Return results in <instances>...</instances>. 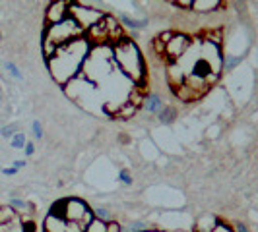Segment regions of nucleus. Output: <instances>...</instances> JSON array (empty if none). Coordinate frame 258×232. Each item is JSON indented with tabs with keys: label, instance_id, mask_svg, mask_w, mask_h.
Wrapping results in <instances>:
<instances>
[{
	"label": "nucleus",
	"instance_id": "f257e3e1",
	"mask_svg": "<svg viewBox=\"0 0 258 232\" xmlns=\"http://www.w3.org/2000/svg\"><path fill=\"white\" fill-rule=\"evenodd\" d=\"M90 51V41L84 35V37L74 39L72 43H68V45L52 52V56L47 58V62H49L51 74L56 79V83L66 87L78 76V72L84 68V62H86Z\"/></svg>",
	"mask_w": 258,
	"mask_h": 232
},
{
	"label": "nucleus",
	"instance_id": "f03ea898",
	"mask_svg": "<svg viewBox=\"0 0 258 232\" xmlns=\"http://www.w3.org/2000/svg\"><path fill=\"white\" fill-rule=\"evenodd\" d=\"M111 49H113V58H115L116 66L120 68V72L126 77H130L134 83L142 85L146 79V62H144L140 49L134 45V41L122 37L120 41H116Z\"/></svg>",
	"mask_w": 258,
	"mask_h": 232
},
{
	"label": "nucleus",
	"instance_id": "7ed1b4c3",
	"mask_svg": "<svg viewBox=\"0 0 258 232\" xmlns=\"http://www.w3.org/2000/svg\"><path fill=\"white\" fill-rule=\"evenodd\" d=\"M84 35L86 33L82 31V27L68 16L66 20L54 24V26H47L45 37H43V52L49 58V56H52V52L56 51V49H60V47H64L68 43H72L74 39H80L84 37Z\"/></svg>",
	"mask_w": 258,
	"mask_h": 232
},
{
	"label": "nucleus",
	"instance_id": "20e7f679",
	"mask_svg": "<svg viewBox=\"0 0 258 232\" xmlns=\"http://www.w3.org/2000/svg\"><path fill=\"white\" fill-rule=\"evenodd\" d=\"M111 58H113V52L111 54H103V47L99 45L97 49L90 51L86 62H84V72L90 81H97L99 77L107 76L111 72Z\"/></svg>",
	"mask_w": 258,
	"mask_h": 232
},
{
	"label": "nucleus",
	"instance_id": "39448f33",
	"mask_svg": "<svg viewBox=\"0 0 258 232\" xmlns=\"http://www.w3.org/2000/svg\"><path fill=\"white\" fill-rule=\"evenodd\" d=\"M68 16L76 22L78 26L82 27L84 33H88L91 27H95L103 20L105 12L99 10V8H93V6H84V4L70 2V6H68Z\"/></svg>",
	"mask_w": 258,
	"mask_h": 232
},
{
	"label": "nucleus",
	"instance_id": "423d86ee",
	"mask_svg": "<svg viewBox=\"0 0 258 232\" xmlns=\"http://www.w3.org/2000/svg\"><path fill=\"white\" fill-rule=\"evenodd\" d=\"M62 219L68 222H76L82 224L84 228L93 220V211H91L86 201L78 199V197H70L64 199V209H62Z\"/></svg>",
	"mask_w": 258,
	"mask_h": 232
},
{
	"label": "nucleus",
	"instance_id": "0eeeda50",
	"mask_svg": "<svg viewBox=\"0 0 258 232\" xmlns=\"http://www.w3.org/2000/svg\"><path fill=\"white\" fill-rule=\"evenodd\" d=\"M192 39L184 33H173V37L169 39V43L165 45V62H177L184 52L190 49Z\"/></svg>",
	"mask_w": 258,
	"mask_h": 232
},
{
	"label": "nucleus",
	"instance_id": "6e6552de",
	"mask_svg": "<svg viewBox=\"0 0 258 232\" xmlns=\"http://www.w3.org/2000/svg\"><path fill=\"white\" fill-rule=\"evenodd\" d=\"M68 6H70V2H52L47 8V14H45L47 26H54V24L66 20L68 18Z\"/></svg>",
	"mask_w": 258,
	"mask_h": 232
},
{
	"label": "nucleus",
	"instance_id": "1a4fd4ad",
	"mask_svg": "<svg viewBox=\"0 0 258 232\" xmlns=\"http://www.w3.org/2000/svg\"><path fill=\"white\" fill-rule=\"evenodd\" d=\"M220 6H223L218 0H192V10L196 12H214Z\"/></svg>",
	"mask_w": 258,
	"mask_h": 232
},
{
	"label": "nucleus",
	"instance_id": "9d476101",
	"mask_svg": "<svg viewBox=\"0 0 258 232\" xmlns=\"http://www.w3.org/2000/svg\"><path fill=\"white\" fill-rule=\"evenodd\" d=\"M144 106H146V110H150V112H161L163 101H161V97H159L157 93H150V95H146V99H144Z\"/></svg>",
	"mask_w": 258,
	"mask_h": 232
},
{
	"label": "nucleus",
	"instance_id": "9b49d317",
	"mask_svg": "<svg viewBox=\"0 0 258 232\" xmlns=\"http://www.w3.org/2000/svg\"><path fill=\"white\" fill-rule=\"evenodd\" d=\"M118 18H120V22H124V26L134 27V29H142L146 26V20H134V18H130L126 14H120Z\"/></svg>",
	"mask_w": 258,
	"mask_h": 232
},
{
	"label": "nucleus",
	"instance_id": "f8f14e48",
	"mask_svg": "<svg viewBox=\"0 0 258 232\" xmlns=\"http://www.w3.org/2000/svg\"><path fill=\"white\" fill-rule=\"evenodd\" d=\"M175 116H177V110H175L173 106H165V108H161V112H159V120H161L163 124H171V122L175 120Z\"/></svg>",
	"mask_w": 258,
	"mask_h": 232
},
{
	"label": "nucleus",
	"instance_id": "ddd939ff",
	"mask_svg": "<svg viewBox=\"0 0 258 232\" xmlns=\"http://www.w3.org/2000/svg\"><path fill=\"white\" fill-rule=\"evenodd\" d=\"M86 232H107V222L93 217V220L86 226Z\"/></svg>",
	"mask_w": 258,
	"mask_h": 232
},
{
	"label": "nucleus",
	"instance_id": "4468645a",
	"mask_svg": "<svg viewBox=\"0 0 258 232\" xmlns=\"http://www.w3.org/2000/svg\"><path fill=\"white\" fill-rule=\"evenodd\" d=\"M136 110H138V108H136L134 104L126 103L124 106H120V108H118V112H116L115 118H130V116H134Z\"/></svg>",
	"mask_w": 258,
	"mask_h": 232
},
{
	"label": "nucleus",
	"instance_id": "2eb2a0df",
	"mask_svg": "<svg viewBox=\"0 0 258 232\" xmlns=\"http://www.w3.org/2000/svg\"><path fill=\"white\" fill-rule=\"evenodd\" d=\"M26 143H27L26 134H22V132H18L12 140H10V145H12L14 149H24V147H26Z\"/></svg>",
	"mask_w": 258,
	"mask_h": 232
},
{
	"label": "nucleus",
	"instance_id": "dca6fc26",
	"mask_svg": "<svg viewBox=\"0 0 258 232\" xmlns=\"http://www.w3.org/2000/svg\"><path fill=\"white\" fill-rule=\"evenodd\" d=\"M148 230H150L148 224L142 222V220H134V222H130L128 228H126V232H148Z\"/></svg>",
	"mask_w": 258,
	"mask_h": 232
},
{
	"label": "nucleus",
	"instance_id": "f3484780",
	"mask_svg": "<svg viewBox=\"0 0 258 232\" xmlns=\"http://www.w3.org/2000/svg\"><path fill=\"white\" fill-rule=\"evenodd\" d=\"M10 207H12V209H16V211H27V209H29V203H26V201H24V199H18V197H12V199H10Z\"/></svg>",
	"mask_w": 258,
	"mask_h": 232
},
{
	"label": "nucleus",
	"instance_id": "a211bd4d",
	"mask_svg": "<svg viewBox=\"0 0 258 232\" xmlns=\"http://www.w3.org/2000/svg\"><path fill=\"white\" fill-rule=\"evenodd\" d=\"M241 60H243L241 56H237V58H235V56H229V54H227V56H223V68H227V70H233L235 66L241 62Z\"/></svg>",
	"mask_w": 258,
	"mask_h": 232
},
{
	"label": "nucleus",
	"instance_id": "6ab92c4d",
	"mask_svg": "<svg viewBox=\"0 0 258 232\" xmlns=\"http://www.w3.org/2000/svg\"><path fill=\"white\" fill-rule=\"evenodd\" d=\"M93 211V217L95 219H101L105 222H109V211L105 209V207H95V209H91Z\"/></svg>",
	"mask_w": 258,
	"mask_h": 232
},
{
	"label": "nucleus",
	"instance_id": "aec40b11",
	"mask_svg": "<svg viewBox=\"0 0 258 232\" xmlns=\"http://www.w3.org/2000/svg\"><path fill=\"white\" fill-rule=\"evenodd\" d=\"M212 232H235L231 224H227V222H223V220H218L216 222V226L212 228Z\"/></svg>",
	"mask_w": 258,
	"mask_h": 232
},
{
	"label": "nucleus",
	"instance_id": "412c9836",
	"mask_svg": "<svg viewBox=\"0 0 258 232\" xmlns=\"http://www.w3.org/2000/svg\"><path fill=\"white\" fill-rule=\"evenodd\" d=\"M4 68L10 72V76L16 77V79H22V72L18 70V66L14 64V62H4Z\"/></svg>",
	"mask_w": 258,
	"mask_h": 232
},
{
	"label": "nucleus",
	"instance_id": "4be33fe9",
	"mask_svg": "<svg viewBox=\"0 0 258 232\" xmlns=\"http://www.w3.org/2000/svg\"><path fill=\"white\" fill-rule=\"evenodd\" d=\"M0 134H2V138H8V140H12V138L16 136V134H18V132H16V126H14V124H10V126H4V128L0 130Z\"/></svg>",
	"mask_w": 258,
	"mask_h": 232
},
{
	"label": "nucleus",
	"instance_id": "5701e85b",
	"mask_svg": "<svg viewBox=\"0 0 258 232\" xmlns=\"http://www.w3.org/2000/svg\"><path fill=\"white\" fill-rule=\"evenodd\" d=\"M118 180L122 182V184H132V178H130V172L126 168H122L120 172H118Z\"/></svg>",
	"mask_w": 258,
	"mask_h": 232
},
{
	"label": "nucleus",
	"instance_id": "b1692460",
	"mask_svg": "<svg viewBox=\"0 0 258 232\" xmlns=\"http://www.w3.org/2000/svg\"><path fill=\"white\" fill-rule=\"evenodd\" d=\"M107 232H122V226L115 220H109L107 222Z\"/></svg>",
	"mask_w": 258,
	"mask_h": 232
},
{
	"label": "nucleus",
	"instance_id": "393cba45",
	"mask_svg": "<svg viewBox=\"0 0 258 232\" xmlns=\"http://www.w3.org/2000/svg\"><path fill=\"white\" fill-rule=\"evenodd\" d=\"M33 136H35L37 140H41V138H43V128H41V122H39V120H35V122H33Z\"/></svg>",
	"mask_w": 258,
	"mask_h": 232
},
{
	"label": "nucleus",
	"instance_id": "a878e982",
	"mask_svg": "<svg viewBox=\"0 0 258 232\" xmlns=\"http://www.w3.org/2000/svg\"><path fill=\"white\" fill-rule=\"evenodd\" d=\"M22 224H24V232H35L37 230V226H35V222H33V220H22Z\"/></svg>",
	"mask_w": 258,
	"mask_h": 232
},
{
	"label": "nucleus",
	"instance_id": "bb28decb",
	"mask_svg": "<svg viewBox=\"0 0 258 232\" xmlns=\"http://www.w3.org/2000/svg\"><path fill=\"white\" fill-rule=\"evenodd\" d=\"M24 151H26L27 157H31V155L35 153V145H33V142H27L26 147H24Z\"/></svg>",
	"mask_w": 258,
	"mask_h": 232
},
{
	"label": "nucleus",
	"instance_id": "cd10ccee",
	"mask_svg": "<svg viewBox=\"0 0 258 232\" xmlns=\"http://www.w3.org/2000/svg\"><path fill=\"white\" fill-rule=\"evenodd\" d=\"M2 174H6V176H14V174H18V170L14 167H6L2 168Z\"/></svg>",
	"mask_w": 258,
	"mask_h": 232
},
{
	"label": "nucleus",
	"instance_id": "c85d7f7f",
	"mask_svg": "<svg viewBox=\"0 0 258 232\" xmlns=\"http://www.w3.org/2000/svg\"><path fill=\"white\" fill-rule=\"evenodd\" d=\"M235 232H248V228H246V224H243V222H235Z\"/></svg>",
	"mask_w": 258,
	"mask_h": 232
},
{
	"label": "nucleus",
	"instance_id": "c756f323",
	"mask_svg": "<svg viewBox=\"0 0 258 232\" xmlns=\"http://www.w3.org/2000/svg\"><path fill=\"white\" fill-rule=\"evenodd\" d=\"M12 167L16 168V170H20V168H24V167H26V161H14V163H12Z\"/></svg>",
	"mask_w": 258,
	"mask_h": 232
},
{
	"label": "nucleus",
	"instance_id": "7c9ffc66",
	"mask_svg": "<svg viewBox=\"0 0 258 232\" xmlns=\"http://www.w3.org/2000/svg\"><path fill=\"white\" fill-rule=\"evenodd\" d=\"M148 232H159V230H148Z\"/></svg>",
	"mask_w": 258,
	"mask_h": 232
},
{
	"label": "nucleus",
	"instance_id": "2f4dec72",
	"mask_svg": "<svg viewBox=\"0 0 258 232\" xmlns=\"http://www.w3.org/2000/svg\"><path fill=\"white\" fill-rule=\"evenodd\" d=\"M0 41H2V33H0Z\"/></svg>",
	"mask_w": 258,
	"mask_h": 232
},
{
	"label": "nucleus",
	"instance_id": "473e14b6",
	"mask_svg": "<svg viewBox=\"0 0 258 232\" xmlns=\"http://www.w3.org/2000/svg\"><path fill=\"white\" fill-rule=\"evenodd\" d=\"M0 93H2V89H0Z\"/></svg>",
	"mask_w": 258,
	"mask_h": 232
}]
</instances>
